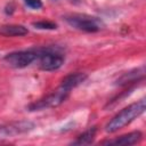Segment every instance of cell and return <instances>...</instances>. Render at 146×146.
Segmentation results:
<instances>
[{
  "mask_svg": "<svg viewBox=\"0 0 146 146\" xmlns=\"http://www.w3.org/2000/svg\"><path fill=\"white\" fill-rule=\"evenodd\" d=\"M146 107V102L145 99H140L137 103H133L131 105H129L128 107L123 108L122 111H120L105 127V130L107 132H115L119 129L125 127L127 124H129L131 121H133L135 119H137L140 114L144 113Z\"/></svg>",
  "mask_w": 146,
  "mask_h": 146,
  "instance_id": "obj_1",
  "label": "cell"
},
{
  "mask_svg": "<svg viewBox=\"0 0 146 146\" xmlns=\"http://www.w3.org/2000/svg\"><path fill=\"white\" fill-rule=\"evenodd\" d=\"M143 78H144V67L124 73L120 79H117L116 84H119V86H127L129 83L137 82L138 80H141Z\"/></svg>",
  "mask_w": 146,
  "mask_h": 146,
  "instance_id": "obj_9",
  "label": "cell"
},
{
  "mask_svg": "<svg viewBox=\"0 0 146 146\" xmlns=\"http://www.w3.org/2000/svg\"><path fill=\"white\" fill-rule=\"evenodd\" d=\"M143 135L140 131H132L125 135H122L115 139H111L107 141H104V144H115V145H133L137 144L141 139Z\"/></svg>",
  "mask_w": 146,
  "mask_h": 146,
  "instance_id": "obj_8",
  "label": "cell"
},
{
  "mask_svg": "<svg viewBox=\"0 0 146 146\" xmlns=\"http://www.w3.org/2000/svg\"><path fill=\"white\" fill-rule=\"evenodd\" d=\"M32 25L35 27V29H39V30H56L57 29V25L52 22H49V21H39V22H33Z\"/></svg>",
  "mask_w": 146,
  "mask_h": 146,
  "instance_id": "obj_12",
  "label": "cell"
},
{
  "mask_svg": "<svg viewBox=\"0 0 146 146\" xmlns=\"http://www.w3.org/2000/svg\"><path fill=\"white\" fill-rule=\"evenodd\" d=\"M65 22L72 27L83 32H97L103 29V21L87 14H68L64 16Z\"/></svg>",
  "mask_w": 146,
  "mask_h": 146,
  "instance_id": "obj_2",
  "label": "cell"
},
{
  "mask_svg": "<svg viewBox=\"0 0 146 146\" xmlns=\"http://www.w3.org/2000/svg\"><path fill=\"white\" fill-rule=\"evenodd\" d=\"M27 29L23 25L17 24H8L0 26V34L5 36H22L27 33Z\"/></svg>",
  "mask_w": 146,
  "mask_h": 146,
  "instance_id": "obj_10",
  "label": "cell"
},
{
  "mask_svg": "<svg viewBox=\"0 0 146 146\" xmlns=\"http://www.w3.org/2000/svg\"><path fill=\"white\" fill-rule=\"evenodd\" d=\"M71 1H73V2H76V1H78V0H71Z\"/></svg>",
  "mask_w": 146,
  "mask_h": 146,
  "instance_id": "obj_14",
  "label": "cell"
},
{
  "mask_svg": "<svg viewBox=\"0 0 146 146\" xmlns=\"http://www.w3.org/2000/svg\"><path fill=\"white\" fill-rule=\"evenodd\" d=\"M96 132H97V128L96 127L89 128L83 133L78 136L76 140L73 141V145H88V144H90L94 140V138L96 136Z\"/></svg>",
  "mask_w": 146,
  "mask_h": 146,
  "instance_id": "obj_11",
  "label": "cell"
},
{
  "mask_svg": "<svg viewBox=\"0 0 146 146\" xmlns=\"http://www.w3.org/2000/svg\"><path fill=\"white\" fill-rule=\"evenodd\" d=\"M88 75L83 72H75V73H71L68 75H66L63 80H62V87L67 89V90H72L73 88L80 86L81 83H83L87 80Z\"/></svg>",
  "mask_w": 146,
  "mask_h": 146,
  "instance_id": "obj_7",
  "label": "cell"
},
{
  "mask_svg": "<svg viewBox=\"0 0 146 146\" xmlns=\"http://www.w3.org/2000/svg\"><path fill=\"white\" fill-rule=\"evenodd\" d=\"M33 128H34V124L29 121L11 122V123L5 124V125H0V139L27 132V131L32 130Z\"/></svg>",
  "mask_w": 146,
  "mask_h": 146,
  "instance_id": "obj_6",
  "label": "cell"
},
{
  "mask_svg": "<svg viewBox=\"0 0 146 146\" xmlns=\"http://www.w3.org/2000/svg\"><path fill=\"white\" fill-rule=\"evenodd\" d=\"M35 51L40 68L43 71L58 70L64 63V55L57 48H40L35 49Z\"/></svg>",
  "mask_w": 146,
  "mask_h": 146,
  "instance_id": "obj_3",
  "label": "cell"
},
{
  "mask_svg": "<svg viewBox=\"0 0 146 146\" xmlns=\"http://www.w3.org/2000/svg\"><path fill=\"white\" fill-rule=\"evenodd\" d=\"M68 95H70V90H67V89H65L60 86L57 90H55L50 95H48L44 98L29 105L27 108H29V111H41V110H44V108L57 107L66 100Z\"/></svg>",
  "mask_w": 146,
  "mask_h": 146,
  "instance_id": "obj_4",
  "label": "cell"
},
{
  "mask_svg": "<svg viewBox=\"0 0 146 146\" xmlns=\"http://www.w3.org/2000/svg\"><path fill=\"white\" fill-rule=\"evenodd\" d=\"M24 2L31 9H39V8L42 7V1L41 0H24Z\"/></svg>",
  "mask_w": 146,
  "mask_h": 146,
  "instance_id": "obj_13",
  "label": "cell"
},
{
  "mask_svg": "<svg viewBox=\"0 0 146 146\" xmlns=\"http://www.w3.org/2000/svg\"><path fill=\"white\" fill-rule=\"evenodd\" d=\"M34 59H36V51L35 49L31 50H21L7 54L3 60L11 67L15 68H23L29 66Z\"/></svg>",
  "mask_w": 146,
  "mask_h": 146,
  "instance_id": "obj_5",
  "label": "cell"
}]
</instances>
